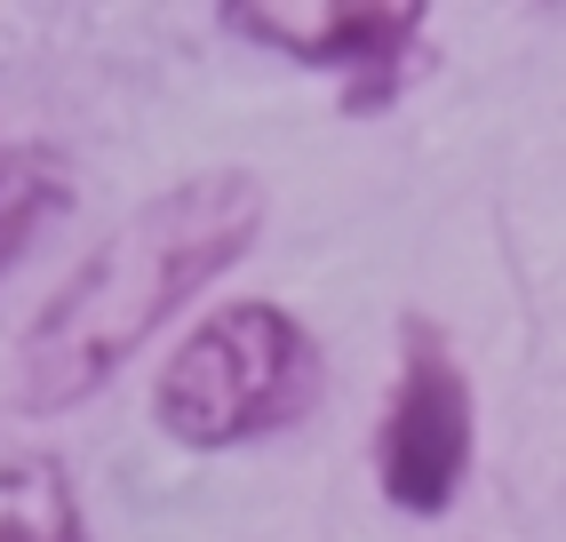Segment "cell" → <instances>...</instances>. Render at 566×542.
Segmentation results:
<instances>
[{
  "label": "cell",
  "instance_id": "cell-2",
  "mask_svg": "<svg viewBox=\"0 0 566 542\" xmlns=\"http://www.w3.org/2000/svg\"><path fill=\"white\" fill-rule=\"evenodd\" d=\"M327 383V359L312 327L287 303H223L192 335L176 343V359L153 383V415L176 447L223 455L248 439H272L287 423H304Z\"/></svg>",
  "mask_w": 566,
  "mask_h": 542
},
{
  "label": "cell",
  "instance_id": "cell-4",
  "mask_svg": "<svg viewBox=\"0 0 566 542\" xmlns=\"http://www.w3.org/2000/svg\"><path fill=\"white\" fill-rule=\"evenodd\" d=\"M223 32L304 72H344V112H384L415 81L431 9L423 0H352V9H255V0H232Z\"/></svg>",
  "mask_w": 566,
  "mask_h": 542
},
{
  "label": "cell",
  "instance_id": "cell-1",
  "mask_svg": "<svg viewBox=\"0 0 566 542\" xmlns=\"http://www.w3.org/2000/svg\"><path fill=\"white\" fill-rule=\"evenodd\" d=\"M263 231V184L248 168H200L153 191L88 248V263L41 303L17 352V407L56 415L96 399L136 359V343L168 327L208 280H223Z\"/></svg>",
  "mask_w": 566,
  "mask_h": 542
},
{
  "label": "cell",
  "instance_id": "cell-3",
  "mask_svg": "<svg viewBox=\"0 0 566 542\" xmlns=\"http://www.w3.org/2000/svg\"><path fill=\"white\" fill-rule=\"evenodd\" d=\"M463 471H471V383L431 320H407L399 392L384 407V431H375V487L391 511L439 519L463 494Z\"/></svg>",
  "mask_w": 566,
  "mask_h": 542
},
{
  "label": "cell",
  "instance_id": "cell-5",
  "mask_svg": "<svg viewBox=\"0 0 566 542\" xmlns=\"http://www.w3.org/2000/svg\"><path fill=\"white\" fill-rule=\"evenodd\" d=\"M64 200H72V176H64L56 152H41V144H0V271H9L64 216Z\"/></svg>",
  "mask_w": 566,
  "mask_h": 542
},
{
  "label": "cell",
  "instance_id": "cell-6",
  "mask_svg": "<svg viewBox=\"0 0 566 542\" xmlns=\"http://www.w3.org/2000/svg\"><path fill=\"white\" fill-rule=\"evenodd\" d=\"M0 542H88L81 494L49 455L0 462Z\"/></svg>",
  "mask_w": 566,
  "mask_h": 542
}]
</instances>
